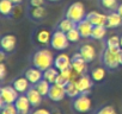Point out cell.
Listing matches in <instances>:
<instances>
[{"instance_id": "1", "label": "cell", "mask_w": 122, "mask_h": 114, "mask_svg": "<svg viewBox=\"0 0 122 114\" xmlns=\"http://www.w3.org/2000/svg\"><path fill=\"white\" fill-rule=\"evenodd\" d=\"M120 50V49H118ZM118 50H111L107 46L103 48L99 55V62L103 68H105L107 71H115L121 67L120 60H118Z\"/></svg>"}, {"instance_id": "2", "label": "cell", "mask_w": 122, "mask_h": 114, "mask_svg": "<svg viewBox=\"0 0 122 114\" xmlns=\"http://www.w3.org/2000/svg\"><path fill=\"white\" fill-rule=\"evenodd\" d=\"M54 58L55 57L53 56V53L48 50V49H38L34 55H32V66L38 68L40 70L44 71L48 68L54 66Z\"/></svg>"}, {"instance_id": "3", "label": "cell", "mask_w": 122, "mask_h": 114, "mask_svg": "<svg viewBox=\"0 0 122 114\" xmlns=\"http://www.w3.org/2000/svg\"><path fill=\"white\" fill-rule=\"evenodd\" d=\"M91 99L89 97V94H83L80 93L78 96L73 97L71 101V108L73 112L79 113V114H86L91 110Z\"/></svg>"}, {"instance_id": "4", "label": "cell", "mask_w": 122, "mask_h": 114, "mask_svg": "<svg viewBox=\"0 0 122 114\" xmlns=\"http://www.w3.org/2000/svg\"><path fill=\"white\" fill-rule=\"evenodd\" d=\"M86 14L87 13H86L85 6L81 3L76 1L66 9L64 17H66V18H68V19H71V20H73L74 23L78 24L79 22H81L86 18Z\"/></svg>"}, {"instance_id": "5", "label": "cell", "mask_w": 122, "mask_h": 114, "mask_svg": "<svg viewBox=\"0 0 122 114\" xmlns=\"http://www.w3.org/2000/svg\"><path fill=\"white\" fill-rule=\"evenodd\" d=\"M70 43L71 42L68 40L66 32H62L60 30H55L51 33V38H50V44L49 45L54 50L62 51V50H66L70 46Z\"/></svg>"}, {"instance_id": "6", "label": "cell", "mask_w": 122, "mask_h": 114, "mask_svg": "<svg viewBox=\"0 0 122 114\" xmlns=\"http://www.w3.org/2000/svg\"><path fill=\"white\" fill-rule=\"evenodd\" d=\"M87 62L83 58V56L80 55L79 51L74 52L71 56V66L74 70V73H77L78 75H84L87 74Z\"/></svg>"}, {"instance_id": "7", "label": "cell", "mask_w": 122, "mask_h": 114, "mask_svg": "<svg viewBox=\"0 0 122 114\" xmlns=\"http://www.w3.org/2000/svg\"><path fill=\"white\" fill-rule=\"evenodd\" d=\"M19 93L11 86H3L0 90V106L5 103H15Z\"/></svg>"}, {"instance_id": "8", "label": "cell", "mask_w": 122, "mask_h": 114, "mask_svg": "<svg viewBox=\"0 0 122 114\" xmlns=\"http://www.w3.org/2000/svg\"><path fill=\"white\" fill-rule=\"evenodd\" d=\"M16 45H17V38L15 35H4L0 40V50L4 51L6 55L12 53L16 50Z\"/></svg>"}, {"instance_id": "9", "label": "cell", "mask_w": 122, "mask_h": 114, "mask_svg": "<svg viewBox=\"0 0 122 114\" xmlns=\"http://www.w3.org/2000/svg\"><path fill=\"white\" fill-rule=\"evenodd\" d=\"M76 82H77V87H78L79 92L83 93V94H90V90H91V88L93 87V83H95L91 75H89V74L80 75Z\"/></svg>"}, {"instance_id": "10", "label": "cell", "mask_w": 122, "mask_h": 114, "mask_svg": "<svg viewBox=\"0 0 122 114\" xmlns=\"http://www.w3.org/2000/svg\"><path fill=\"white\" fill-rule=\"evenodd\" d=\"M50 38H51V33L47 29H38L32 35L34 43L37 45H42V46L50 44Z\"/></svg>"}, {"instance_id": "11", "label": "cell", "mask_w": 122, "mask_h": 114, "mask_svg": "<svg viewBox=\"0 0 122 114\" xmlns=\"http://www.w3.org/2000/svg\"><path fill=\"white\" fill-rule=\"evenodd\" d=\"M67 96L66 94V89L65 87H61L56 83H51L50 89H49V94H48V99L54 101V102H59L61 100H64Z\"/></svg>"}, {"instance_id": "12", "label": "cell", "mask_w": 122, "mask_h": 114, "mask_svg": "<svg viewBox=\"0 0 122 114\" xmlns=\"http://www.w3.org/2000/svg\"><path fill=\"white\" fill-rule=\"evenodd\" d=\"M15 106L18 110V114H29L30 107H32L26 94H19V96L17 97V100L15 102Z\"/></svg>"}, {"instance_id": "13", "label": "cell", "mask_w": 122, "mask_h": 114, "mask_svg": "<svg viewBox=\"0 0 122 114\" xmlns=\"http://www.w3.org/2000/svg\"><path fill=\"white\" fill-rule=\"evenodd\" d=\"M11 84L19 94H25L29 90V88L31 87V83L29 82V80L25 76H20V77L15 79Z\"/></svg>"}, {"instance_id": "14", "label": "cell", "mask_w": 122, "mask_h": 114, "mask_svg": "<svg viewBox=\"0 0 122 114\" xmlns=\"http://www.w3.org/2000/svg\"><path fill=\"white\" fill-rule=\"evenodd\" d=\"M28 14H29L30 20L38 23V22H42V20L46 18V16H47V11H46L44 6H38V7H34V6H31V7L29 9Z\"/></svg>"}, {"instance_id": "15", "label": "cell", "mask_w": 122, "mask_h": 114, "mask_svg": "<svg viewBox=\"0 0 122 114\" xmlns=\"http://www.w3.org/2000/svg\"><path fill=\"white\" fill-rule=\"evenodd\" d=\"M24 76L29 80V82L31 84H36L37 82H40L42 79H43V71L40 70L38 68L36 67H32V68H28L24 73Z\"/></svg>"}, {"instance_id": "16", "label": "cell", "mask_w": 122, "mask_h": 114, "mask_svg": "<svg viewBox=\"0 0 122 114\" xmlns=\"http://www.w3.org/2000/svg\"><path fill=\"white\" fill-rule=\"evenodd\" d=\"M54 67L59 70V71H62L71 66V57L65 55V53H61V55H57L55 58H54Z\"/></svg>"}, {"instance_id": "17", "label": "cell", "mask_w": 122, "mask_h": 114, "mask_svg": "<svg viewBox=\"0 0 122 114\" xmlns=\"http://www.w3.org/2000/svg\"><path fill=\"white\" fill-rule=\"evenodd\" d=\"M78 51L80 52V55L83 56V58L87 63H91L96 58V50H95V48L91 44H83L79 48Z\"/></svg>"}, {"instance_id": "18", "label": "cell", "mask_w": 122, "mask_h": 114, "mask_svg": "<svg viewBox=\"0 0 122 114\" xmlns=\"http://www.w3.org/2000/svg\"><path fill=\"white\" fill-rule=\"evenodd\" d=\"M25 94H26V96H28V99H29V101H30V103H31L32 107H38L42 103L43 96L40 94V92L36 89L35 86L31 84V87L29 88V90Z\"/></svg>"}, {"instance_id": "19", "label": "cell", "mask_w": 122, "mask_h": 114, "mask_svg": "<svg viewBox=\"0 0 122 114\" xmlns=\"http://www.w3.org/2000/svg\"><path fill=\"white\" fill-rule=\"evenodd\" d=\"M86 19L93 25V26H97V25H107V16L103 14V13H99V12H96V11H91L86 14Z\"/></svg>"}, {"instance_id": "20", "label": "cell", "mask_w": 122, "mask_h": 114, "mask_svg": "<svg viewBox=\"0 0 122 114\" xmlns=\"http://www.w3.org/2000/svg\"><path fill=\"white\" fill-rule=\"evenodd\" d=\"M77 29H78V31L80 32L81 38H91V33H92L93 25H92L86 18L77 24Z\"/></svg>"}, {"instance_id": "21", "label": "cell", "mask_w": 122, "mask_h": 114, "mask_svg": "<svg viewBox=\"0 0 122 114\" xmlns=\"http://www.w3.org/2000/svg\"><path fill=\"white\" fill-rule=\"evenodd\" d=\"M121 25H122V18L117 13V11H112L107 14V27L108 29H116Z\"/></svg>"}, {"instance_id": "22", "label": "cell", "mask_w": 122, "mask_h": 114, "mask_svg": "<svg viewBox=\"0 0 122 114\" xmlns=\"http://www.w3.org/2000/svg\"><path fill=\"white\" fill-rule=\"evenodd\" d=\"M0 12L4 17H12L15 12V4L10 0H0Z\"/></svg>"}, {"instance_id": "23", "label": "cell", "mask_w": 122, "mask_h": 114, "mask_svg": "<svg viewBox=\"0 0 122 114\" xmlns=\"http://www.w3.org/2000/svg\"><path fill=\"white\" fill-rule=\"evenodd\" d=\"M74 27H77V23H74L73 20H71V19H68L66 17H64L62 19L57 23V25H56V30H60V31L66 32V33L70 30L74 29Z\"/></svg>"}, {"instance_id": "24", "label": "cell", "mask_w": 122, "mask_h": 114, "mask_svg": "<svg viewBox=\"0 0 122 114\" xmlns=\"http://www.w3.org/2000/svg\"><path fill=\"white\" fill-rule=\"evenodd\" d=\"M107 25H97V26H93L92 29V33H91V39H95V40H101L105 37L107 35Z\"/></svg>"}, {"instance_id": "25", "label": "cell", "mask_w": 122, "mask_h": 114, "mask_svg": "<svg viewBox=\"0 0 122 114\" xmlns=\"http://www.w3.org/2000/svg\"><path fill=\"white\" fill-rule=\"evenodd\" d=\"M32 86H35V87H36V89L40 92V94H41L43 97H48L49 89H50V86H51V83H50V82H48L47 80L42 79L40 82H37L36 84H32Z\"/></svg>"}, {"instance_id": "26", "label": "cell", "mask_w": 122, "mask_h": 114, "mask_svg": "<svg viewBox=\"0 0 122 114\" xmlns=\"http://www.w3.org/2000/svg\"><path fill=\"white\" fill-rule=\"evenodd\" d=\"M59 74H60V71L53 66V67H50V68H48L47 70L43 71V79L47 80V81L50 82V83H55V81H56Z\"/></svg>"}, {"instance_id": "27", "label": "cell", "mask_w": 122, "mask_h": 114, "mask_svg": "<svg viewBox=\"0 0 122 114\" xmlns=\"http://www.w3.org/2000/svg\"><path fill=\"white\" fill-rule=\"evenodd\" d=\"M65 89H66L67 96L71 97V99H73V97H76V96H78V95L80 94V92H79V89H78V87H77V82H76L73 79L68 82V84L65 87Z\"/></svg>"}, {"instance_id": "28", "label": "cell", "mask_w": 122, "mask_h": 114, "mask_svg": "<svg viewBox=\"0 0 122 114\" xmlns=\"http://www.w3.org/2000/svg\"><path fill=\"white\" fill-rule=\"evenodd\" d=\"M105 68H103V67H97V68H93L92 70H91V77H92V80L97 83V82H101V81H103L104 80V77H105Z\"/></svg>"}, {"instance_id": "29", "label": "cell", "mask_w": 122, "mask_h": 114, "mask_svg": "<svg viewBox=\"0 0 122 114\" xmlns=\"http://www.w3.org/2000/svg\"><path fill=\"white\" fill-rule=\"evenodd\" d=\"M98 3H99L102 9H104V10H107L109 12L116 11L118 5H120L117 3V0H98Z\"/></svg>"}, {"instance_id": "30", "label": "cell", "mask_w": 122, "mask_h": 114, "mask_svg": "<svg viewBox=\"0 0 122 114\" xmlns=\"http://www.w3.org/2000/svg\"><path fill=\"white\" fill-rule=\"evenodd\" d=\"M104 46L111 49V50H118L121 49V42H120V36H111L107 38Z\"/></svg>"}, {"instance_id": "31", "label": "cell", "mask_w": 122, "mask_h": 114, "mask_svg": "<svg viewBox=\"0 0 122 114\" xmlns=\"http://www.w3.org/2000/svg\"><path fill=\"white\" fill-rule=\"evenodd\" d=\"M0 113L1 114H18V110L15 103H5L0 106Z\"/></svg>"}, {"instance_id": "32", "label": "cell", "mask_w": 122, "mask_h": 114, "mask_svg": "<svg viewBox=\"0 0 122 114\" xmlns=\"http://www.w3.org/2000/svg\"><path fill=\"white\" fill-rule=\"evenodd\" d=\"M66 35H67V38H68V40H70L71 43H77V42H79L80 38H81V35H80V32L78 31L77 27L70 30Z\"/></svg>"}, {"instance_id": "33", "label": "cell", "mask_w": 122, "mask_h": 114, "mask_svg": "<svg viewBox=\"0 0 122 114\" xmlns=\"http://www.w3.org/2000/svg\"><path fill=\"white\" fill-rule=\"evenodd\" d=\"M93 114H116V110L112 106L107 105V106H102L99 107Z\"/></svg>"}, {"instance_id": "34", "label": "cell", "mask_w": 122, "mask_h": 114, "mask_svg": "<svg viewBox=\"0 0 122 114\" xmlns=\"http://www.w3.org/2000/svg\"><path fill=\"white\" fill-rule=\"evenodd\" d=\"M71 80L72 79H68L67 76H65V75H62V74L60 73L59 76H57V79H56V81H55V83L59 84V86H61V87H66Z\"/></svg>"}, {"instance_id": "35", "label": "cell", "mask_w": 122, "mask_h": 114, "mask_svg": "<svg viewBox=\"0 0 122 114\" xmlns=\"http://www.w3.org/2000/svg\"><path fill=\"white\" fill-rule=\"evenodd\" d=\"M5 77H6V67L4 63H1L0 64V81L4 82Z\"/></svg>"}, {"instance_id": "36", "label": "cell", "mask_w": 122, "mask_h": 114, "mask_svg": "<svg viewBox=\"0 0 122 114\" xmlns=\"http://www.w3.org/2000/svg\"><path fill=\"white\" fill-rule=\"evenodd\" d=\"M46 0H30V6L38 7V6H44Z\"/></svg>"}, {"instance_id": "37", "label": "cell", "mask_w": 122, "mask_h": 114, "mask_svg": "<svg viewBox=\"0 0 122 114\" xmlns=\"http://www.w3.org/2000/svg\"><path fill=\"white\" fill-rule=\"evenodd\" d=\"M31 114H51V113H49V110H47L44 108H37V109L32 110Z\"/></svg>"}, {"instance_id": "38", "label": "cell", "mask_w": 122, "mask_h": 114, "mask_svg": "<svg viewBox=\"0 0 122 114\" xmlns=\"http://www.w3.org/2000/svg\"><path fill=\"white\" fill-rule=\"evenodd\" d=\"M116 11H117V13H118V14L121 16V18H122V4H120V5H118V7H117V10H116Z\"/></svg>"}, {"instance_id": "39", "label": "cell", "mask_w": 122, "mask_h": 114, "mask_svg": "<svg viewBox=\"0 0 122 114\" xmlns=\"http://www.w3.org/2000/svg\"><path fill=\"white\" fill-rule=\"evenodd\" d=\"M118 60H120V63L122 66V48L118 50Z\"/></svg>"}, {"instance_id": "40", "label": "cell", "mask_w": 122, "mask_h": 114, "mask_svg": "<svg viewBox=\"0 0 122 114\" xmlns=\"http://www.w3.org/2000/svg\"><path fill=\"white\" fill-rule=\"evenodd\" d=\"M10 1H12L15 5H19V4H22L23 0H10Z\"/></svg>"}, {"instance_id": "41", "label": "cell", "mask_w": 122, "mask_h": 114, "mask_svg": "<svg viewBox=\"0 0 122 114\" xmlns=\"http://www.w3.org/2000/svg\"><path fill=\"white\" fill-rule=\"evenodd\" d=\"M47 1H49V3H56V1H60V0H47Z\"/></svg>"}, {"instance_id": "42", "label": "cell", "mask_w": 122, "mask_h": 114, "mask_svg": "<svg viewBox=\"0 0 122 114\" xmlns=\"http://www.w3.org/2000/svg\"><path fill=\"white\" fill-rule=\"evenodd\" d=\"M120 42H121V48H122V35L120 36Z\"/></svg>"}, {"instance_id": "43", "label": "cell", "mask_w": 122, "mask_h": 114, "mask_svg": "<svg viewBox=\"0 0 122 114\" xmlns=\"http://www.w3.org/2000/svg\"><path fill=\"white\" fill-rule=\"evenodd\" d=\"M53 114H61V113H59V112H55V113H53Z\"/></svg>"}]
</instances>
